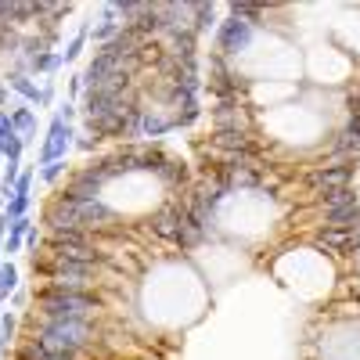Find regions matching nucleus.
I'll return each mask as SVG.
<instances>
[{"mask_svg": "<svg viewBox=\"0 0 360 360\" xmlns=\"http://www.w3.org/2000/svg\"><path fill=\"white\" fill-rule=\"evenodd\" d=\"M249 40H252V22H245V18H227L224 29H220V51L238 54L249 47Z\"/></svg>", "mask_w": 360, "mask_h": 360, "instance_id": "nucleus-4", "label": "nucleus"}, {"mask_svg": "<svg viewBox=\"0 0 360 360\" xmlns=\"http://www.w3.org/2000/svg\"><path fill=\"white\" fill-rule=\"evenodd\" d=\"M0 101H4V91H0Z\"/></svg>", "mask_w": 360, "mask_h": 360, "instance_id": "nucleus-22", "label": "nucleus"}, {"mask_svg": "<svg viewBox=\"0 0 360 360\" xmlns=\"http://www.w3.org/2000/svg\"><path fill=\"white\" fill-rule=\"evenodd\" d=\"M15 285H18V270H15V263H4L0 267V295L15 292Z\"/></svg>", "mask_w": 360, "mask_h": 360, "instance_id": "nucleus-12", "label": "nucleus"}, {"mask_svg": "<svg viewBox=\"0 0 360 360\" xmlns=\"http://www.w3.org/2000/svg\"><path fill=\"white\" fill-rule=\"evenodd\" d=\"M155 173H159L166 184H180V180H184V166L162 155V159H159V166H155Z\"/></svg>", "mask_w": 360, "mask_h": 360, "instance_id": "nucleus-11", "label": "nucleus"}, {"mask_svg": "<svg viewBox=\"0 0 360 360\" xmlns=\"http://www.w3.org/2000/svg\"><path fill=\"white\" fill-rule=\"evenodd\" d=\"M184 205H166V209H159V213L152 217V230L159 238H166V242H177V235H180V227H184Z\"/></svg>", "mask_w": 360, "mask_h": 360, "instance_id": "nucleus-5", "label": "nucleus"}, {"mask_svg": "<svg viewBox=\"0 0 360 360\" xmlns=\"http://www.w3.org/2000/svg\"><path fill=\"white\" fill-rule=\"evenodd\" d=\"M26 245H29V249H36V245H40V235H36V230H29V235H26Z\"/></svg>", "mask_w": 360, "mask_h": 360, "instance_id": "nucleus-21", "label": "nucleus"}, {"mask_svg": "<svg viewBox=\"0 0 360 360\" xmlns=\"http://www.w3.org/2000/svg\"><path fill=\"white\" fill-rule=\"evenodd\" d=\"M0 152H4V155H11V162L18 159V152H22V141H18L15 134L11 137H4V141H0Z\"/></svg>", "mask_w": 360, "mask_h": 360, "instance_id": "nucleus-16", "label": "nucleus"}, {"mask_svg": "<svg viewBox=\"0 0 360 360\" xmlns=\"http://www.w3.org/2000/svg\"><path fill=\"white\" fill-rule=\"evenodd\" d=\"M26 230H29V220H26V217H22V220H11V235H18V238H22Z\"/></svg>", "mask_w": 360, "mask_h": 360, "instance_id": "nucleus-20", "label": "nucleus"}, {"mask_svg": "<svg viewBox=\"0 0 360 360\" xmlns=\"http://www.w3.org/2000/svg\"><path fill=\"white\" fill-rule=\"evenodd\" d=\"M33 343H40L47 353H58V357H76L83 353L94 338V324L87 321H61V317H44V313H36V321H33Z\"/></svg>", "mask_w": 360, "mask_h": 360, "instance_id": "nucleus-1", "label": "nucleus"}, {"mask_svg": "<svg viewBox=\"0 0 360 360\" xmlns=\"http://www.w3.org/2000/svg\"><path fill=\"white\" fill-rule=\"evenodd\" d=\"M36 313L44 317H61V321H87L94 324V317L101 310V299L94 292H58L51 285H44L36 292Z\"/></svg>", "mask_w": 360, "mask_h": 360, "instance_id": "nucleus-2", "label": "nucleus"}, {"mask_svg": "<svg viewBox=\"0 0 360 360\" xmlns=\"http://www.w3.org/2000/svg\"><path fill=\"white\" fill-rule=\"evenodd\" d=\"M69 148V126L61 123V116L51 123V141H47V148H44V159L47 162H61V152Z\"/></svg>", "mask_w": 360, "mask_h": 360, "instance_id": "nucleus-9", "label": "nucleus"}, {"mask_svg": "<svg viewBox=\"0 0 360 360\" xmlns=\"http://www.w3.org/2000/svg\"><path fill=\"white\" fill-rule=\"evenodd\" d=\"M321 202H324V213H331V209L357 205V202H360V195H357V191H350V187H343V191H331V195H324Z\"/></svg>", "mask_w": 360, "mask_h": 360, "instance_id": "nucleus-10", "label": "nucleus"}, {"mask_svg": "<svg viewBox=\"0 0 360 360\" xmlns=\"http://www.w3.org/2000/svg\"><path fill=\"white\" fill-rule=\"evenodd\" d=\"M26 205H29V198H26V195H15V198H11V205H8V217H11V220H22Z\"/></svg>", "mask_w": 360, "mask_h": 360, "instance_id": "nucleus-17", "label": "nucleus"}, {"mask_svg": "<svg viewBox=\"0 0 360 360\" xmlns=\"http://www.w3.org/2000/svg\"><path fill=\"white\" fill-rule=\"evenodd\" d=\"M61 169H65V162H47V166H44V180H58Z\"/></svg>", "mask_w": 360, "mask_h": 360, "instance_id": "nucleus-19", "label": "nucleus"}, {"mask_svg": "<svg viewBox=\"0 0 360 360\" xmlns=\"http://www.w3.org/2000/svg\"><path fill=\"white\" fill-rule=\"evenodd\" d=\"M213 144L224 148V152H230V155H245L249 148H252L249 130H217V134H213Z\"/></svg>", "mask_w": 360, "mask_h": 360, "instance_id": "nucleus-7", "label": "nucleus"}, {"mask_svg": "<svg viewBox=\"0 0 360 360\" xmlns=\"http://www.w3.org/2000/svg\"><path fill=\"white\" fill-rule=\"evenodd\" d=\"M260 11H263V4H230V18H245V22Z\"/></svg>", "mask_w": 360, "mask_h": 360, "instance_id": "nucleus-14", "label": "nucleus"}, {"mask_svg": "<svg viewBox=\"0 0 360 360\" xmlns=\"http://www.w3.org/2000/svg\"><path fill=\"white\" fill-rule=\"evenodd\" d=\"M353 180V166H321V169H313V173L306 177L310 184V191L313 195H331V191H343V187H350Z\"/></svg>", "mask_w": 360, "mask_h": 360, "instance_id": "nucleus-3", "label": "nucleus"}, {"mask_svg": "<svg viewBox=\"0 0 360 360\" xmlns=\"http://www.w3.org/2000/svg\"><path fill=\"white\" fill-rule=\"evenodd\" d=\"M11 83H15V91H18V94H26L29 101H36V97H44V94H36V87H33V83H29L26 76H11Z\"/></svg>", "mask_w": 360, "mask_h": 360, "instance_id": "nucleus-15", "label": "nucleus"}, {"mask_svg": "<svg viewBox=\"0 0 360 360\" xmlns=\"http://www.w3.org/2000/svg\"><path fill=\"white\" fill-rule=\"evenodd\" d=\"M169 126H173V119L169 116H162L159 109H152V112H144L141 109V119H137V137H159V134H166Z\"/></svg>", "mask_w": 360, "mask_h": 360, "instance_id": "nucleus-8", "label": "nucleus"}, {"mask_svg": "<svg viewBox=\"0 0 360 360\" xmlns=\"http://www.w3.org/2000/svg\"><path fill=\"white\" fill-rule=\"evenodd\" d=\"M15 338V313L0 317V350H8V343Z\"/></svg>", "mask_w": 360, "mask_h": 360, "instance_id": "nucleus-13", "label": "nucleus"}, {"mask_svg": "<svg viewBox=\"0 0 360 360\" xmlns=\"http://www.w3.org/2000/svg\"><path fill=\"white\" fill-rule=\"evenodd\" d=\"M11 126H18V130L29 134V130H33V112H29V109H18L15 119H11Z\"/></svg>", "mask_w": 360, "mask_h": 360, "instance_id": "nucleus-18", "label": "nucleus"}, {"mask_svg": "<svg viewBox=\"0 0 360 360\" xmlns=\"http://www.w3.org/2000/svg\"><path fill=\"white\" fill-rule=\"evenodd\" d=\"M317 249H328V252H357V235L350 230H321L317 235Z\"/></svg>", "mask_w": 360, "mask_h": 360, "instance_id": "nucleus-6", "label": "nucleus"}]
</instances>
